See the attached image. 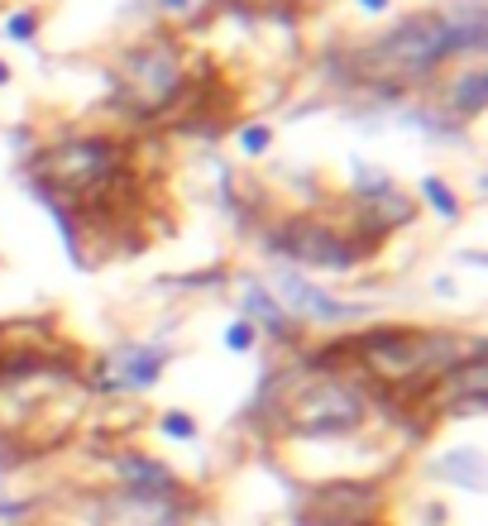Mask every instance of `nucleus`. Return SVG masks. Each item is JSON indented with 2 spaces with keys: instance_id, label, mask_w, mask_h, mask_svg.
Wrapping results in <instances>:
<instances>
[{
  "instance_id": "nucleus-17",
  "label": "nucleus",
  "mask_w": 488,
  "mask_h": 526,
  "mask_svg": "<svg viewBox=\"0 0 488 526\" xmlns=\"http://www.w3.org/2000/svg\"><path fill=\"white\" fill-rule=\"evenodd\" d=\"M268 144H273V130H268V125H244V130H240V149L249 158L268 154Z\"/></svg>"
},
{
  "instance_id": "nucleus-14",
  "label": "nucleus",
  "mask_w": 488,
  "mask_h": 526,
  "mask_svg": "<svg viewBox=\"0 0 488 526\" xmlns=\"http://www.w3.org/2000/svg\"><path fill=\"white\" fill-rule=\"evenodd\" d=\"M422 197L431 201V206H436V211H441L445 220H455V216H460V197H455V192L445 187L441 177H422Z\"/></svg>"
},
{
  "instance_id": "nucleus-3",
  "label": "nucleus",
  "mask_w": 488,
  "mask_h": 526,
  "mask_svg": "<svg viewBox=\"0 0 488 526\" xmlns=\"http://www.w3.org/2000/svg\"><path fill=\"white\" fill-rule=\"evenodd\" d=\"M125 149L115 139H96V134H77V139H58L29 158V177L39 182L48 201H91L125 173Z\"/></svg>"
},
{
  "instance_id": "nucleus-1",
  "label": "nucleus",
  "mask_w": 488,
  "mask_h": 526,
  "mask_svg": "<svg viewBox=\"0 0 488 526\" xmlns=\"http://www.w3.org/2000/svg\"><path fill=\"white\" fill-rule=\"evenodd\" d=\"M484 48V5H450V10H426V15H407L398 29H388L378 44L359 53V77L374 87H412L431 77L445 58L460 53H479Z\"/></svg>"
},
{
  "instance_id": "nucleus-13",
  "label": "nucleus",
  "mask_w": 488,
  "mask_h": 526,
  "mask_svg": "<svg viewBox=\"0 0 488 526\" xmlns=\"http://www.w3.org/2000/svg\"><path fill=\"white\" fill-rule=\"evenodd\" d=\"M244 307H249V316H254L249 326H264V330H273V335H288V330H292L288 316L273 307V297H268V292H259V287H249V292H244Z\"/></svg>"
},
{
  "instance_id": "nucleus-9",
  "label": "nucleus",
  "mask_w": 488,
  "mask_h": 526,
  "mask_svg": "<svg viewBox=\"0 0 488 526\" xmlns=\"http://www.w3.org/2000/svg\"><path fill=\"white\" fill-rule=\"evenodd\" d=\"M115 526H178L182 507L173 498H149V493H120L111 503Z\"/></svg>"
},
{
  "instance_id": "nucleus-10",
  "label": "nucleus",
  "mask_w": 488,
  "mask_h": 526,
  "mask_svg": "<svg viewBox=\"0 0 488 526\" xmlns=\"http://www.w3.org/2000/svg\"><path fill=\"white\" fill-rule=\"evenodd\" d=\"M278 292L292 302V311H302L307 321H345V316H359L355 307H340L335 297L316 292L311 283H302L297 273H278Z\"/></svg>"
},
{
  "instance_id": "nucleus-20",
  "label": "nucleus",
  "mask_w": 488,
  "mask_h": 526,
  "mask_svg": "<svg viewBox=\"0 0 488 526\" xmlns=\"http://www.w3.org/2000/svg\"><path fill=\"white\" fill-rule=\"evenodd\" d=\"M359 5H364L369 15H378V10H388V0H359Z\"/></svg>"
},
{
  "instance_id": "nucleus-5",
  "label": "nucleus",
  "mask_w": 488,
  "mask_h": 526,
  "mask_svg": "<svg viewBox=\"0 0 488 526\" xmlns=\"http://www.w3.org/2000/svg\"><path fill=\"white\" fill-rule=\"evenodd\" d=\"M115 87H120V101H125L134 115H163V110L173 106V101H182V91H187L182 53L168 44V39L130 48L120 72H115Z\"/></svg>"
},
{
  "instance_id": "nucleus-6",
  "label": "nucleus",
  "mask_w": 488,
  "mask_h": 526,
  "mask_svg": "<svg viewBox=\"0 0 488 526\" xmlns=\"http://www.w3.org/2000/svg\"><path fill=\"white\" fill-rule=\"evenodd\" d=\"M273 249H283L288 259L311 263V268H355L369 249L359 240H345L331 225H316V220H288L278 235H273Z\"/></svg>"
},
{
  "instance_id": "nucleus-22",
  "label": "nucleus",
  "mask_w": 488,
  "mask_h": 526,
  "mask_svg": "<svg viewBox=\"0 0 488 526\" xmlns=\"http://www.w3.org/2000/svg\"><path fill=\"white\" fill-rule=\"evenodd\" d=\"M5 82H10V67L0 63V87H5Z\"/></svg>"
},
{
  "instance_id": "nucleus-16",
  "label": "nucleus",
  "mask_w": 488,
  "mask_h": 526,
  "mask_svg": "<svg viewBox=\"0 0 488 526\" xmlns=\"http://www.w3.org/2000/svg\"><path fill=\"white\" fill-rule=\"evenodd\" d=\"M5 34H10L15 44H29V39L39 34V10H15V15L5 20Z\"/></svg>"
},
{
  "instance_id": "nucleus-15",
  "label": "nucleus",
  "mask_w": 488,
  "mask_h": 526,
  "mask_svg": "<svg viewBox=\"0 0 488 526\" xmlns=\"http://www.w3.org/2000/svg\"><path fill=\"white\" fill-rule=\"evenodd\" d=\"M445 479H460L465 488H479V455H445V464H436Z\"/></svg>"
},
{
  "instance_id": "nucleus-7",
  "label": "nucleus",
  "mask_w": 488,
  "mask_h": 526,
  "mask_svg": "<svg viewBox=\"0 0 488 526\" xmlns=\"http://www.w3.org/2000/svg\"><path fill=\"white\" fill-rule=\"evenodd\" d=\"M158 373H163V350H149V345H125V350H115L111 359H106V383L101 388H111V393H120V388H154Z\"/></svg>"
},
{
  "instance_id": "nucleus-18",
  "label": "nucleus",
  "mask_w": 488,
  "mask_h": 526,
  "mask_svg": "<svg viewBox=\"0 0 488 526\" xmlns=\"http://www.w3.org/2000/svg\"><path fill=\"white\" fill-rule=\"evenodd\" d=\"M163 436H173V440H197V421L187 417V412H163Z\"/></svg>"
},
{
  "instance_id": "nucleus-8",
  "label": "nucleus",
  "mask_w": 488,
  "mask_h": 526,
  "mask_svg": "<svg viewBox=\"0 0 488 526\" xmlns=\"http://www.w3.org/2000/svg\"><path fill=\"white\" fill-rule=\"evenodd\" d=\"M431 393H436V402H441L445 412H474V407H484V393H488L484 354H474V359H465V364H455L445 378L431 383Z\"/></svg>"
},
{
  "instance_id": "nucleus-4",
  "label": "nucleus",
  "mask_w": 488,
  "mask_h": 526,
  "mask_svg": "<svg viewBox=\"0 0 488 526\" xmlns=\"http://www.w3.org/2000/svg\"><path fill=\"white\" fill-rule=\"evenodd\" d=\"M364 412H369L364 393H359L355 383L335 378V373H321V378L302 383V388L283 402L288 431L292 436H311V440L350 436V431L364 426Z\"/></svg>"
},
{
  "instance_id": "nucleus-12",
  "label": "nucleus",
  "mask_w": 488,
  "mask_h": 526,
  "mask_svg": "<svg viewBox=\"0 0 488 526\" xmlns=\"http://www.w3.org/2000/svg\"><path fill=\"white\" fill-rule=\"evenodd\" d=\"M484 101H488V82H484V67L474 63L465 77L450 87V110H455V115H479Z\"/></svg>"
},
{
  "instance_id": "nucleus-21",
  "label": "nucleus",
  "mask_w": 488,
  "mask_h": 526,
  "mask_svg": "<svg viewBox=\"0 0 488 526\" xmlns=\"http://www.w3.org/2000/svg\"><path fill=\"white\" fill-rule=\"evenodd\" d=\"M163 5H168V10H187L192 0H163Z\"/></svg>"
},
{
  "instance_id": "nucleus-19",
  "label": "nucleus",
  "mask_w": 488,
  "mask_h": 526,
  "mask_svg": "<svg viewBox=\"0 0 488 526\" xmlns=\"http://www.w3.org/2000/svg\"><path fill=\"white\" fill-rule=\"evenodd\" d=\"M225 350H235V354H249V350H254V326H249V321H235V326H225Z\"/></svg>"
},
{
  "instance_id": "nucleus-2",
  "label": "nucleus",
  "mask_w": 488,
  "mask_h": 526,
  "mask_svg": "<svg viewBox=\"0 0 488 526\" xmlns=\"http://www.w3.org/2000/svg\"><path fill=\"white\" fill-rule=\"evenodd\" d=\"M350 350L359 354L364 373L388 388H431L455 364L484 354V345L450 330H369Z\"/></svg>"
},
{
  "instance_id": "nucleus-11",
  "label": "nucleus",
  "mask_w": 488,
  "mask_h": 526,
  "mask_svg": "<svg viewBox=\"0 0 488 526\" xmlns=\"http://www.w3.org/2000/svg\"><path fill=\"white\" fill-rule=\"evenodd\" d=\"M115 469H120V479L130 483V493H149V498H173V493H178V479H173L158 460H144V455H115Z\"/></svg>"
}]
</instances>
